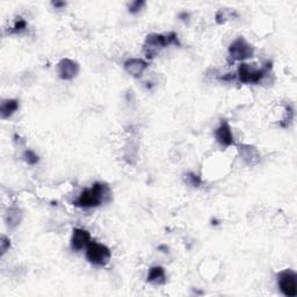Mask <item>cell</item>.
I'll return each instance as SVG.
<instances>
[{"mask_svg": "<svg viewBox=\"0 0 297 297\" xmlns=\"http://www.w3.org/2000/svg\"><path fill=\"white\" fill-rule=\"evenodd\" d=\"M146 282L153 285H161L166 282V273H165L164 267L153 266L150 268L148 276H146Z\"/></svg>", "mask_w": 297, "mask_h": 297, "instance_id": "cell-12", "label": "cell"}, {"mask_svg": "<svg viewBox=\"0 0 297 297\" xmlns=\"http://www.w3.org/2000/svg\"><path fill=\"white\" fill-rule=\"evenodd\" d=\"M185 180H186V183L190 185V186L194 187V188H198L201 186L202 184V179L201 176L199 174H196L194 172H188L186 175H185Z\"/></svg>", "mask_w": 297, "mask_h": 297, "instance_id": "cell-16", "label": "cell"}, {"mask_svg": "<svg viewBox=\"0 0 297 297\" xmlns=\"http://www.w3.org/2000/svg\"><path fill=\"white\" fill-rule=\"evenodd\" d=\"M111 252L106 245L91 242L86 248V259L96 267H103L110 261Z\"/></svg>", "mask_w": 297, "mask_h": 297, "instance_id": "cell-4", "label": "cell"}, {"mask_svg": "<svg viewBox=\"0 0 297 297\" xmlns=\"http://www.w3.org/2000/svg\"><path fill=\"white\" fill-rule=\"evenodd\" d=\"M239 153H241V157L245 161V164H248L249 166H254L260 161V153L252 145H241L239 146Z\"/></svg>", "mask_w": 297, "mask_h": 297, "instance_id": "cell-11", "label": "cell"}, {"mask_svg": "<svg viewBox=\"0 0 297 297\" xmlns=\"http://www.w3.org/2000/svg\"><path fill=\"white\" fill-rule=\"evenodd\" d=\"M19 109V101L17 99L3 100L0 105V117L3 120L10 118Z\"/></svg>", "mask_w": 297, "mask_h": 297, "instance_id": "cell-14", "label": "cell"}, {"mask_svg": "<svg viewBox=\"0 0 297 297\" xmlns=\"http://www.w3.org/2000/svg\"><path fill=\"white\" fill-rule=\"evenodd\" d=\"M215 138L219 144L224 148H227V146L234 145V137L232 134V129L229 123L226 121H223L217 129L215 130Z\"/></svg>", "mask_w": 297, "mask_h": 297, "instance_id": "cell-9", "label": "cell"}, {"mask_svg": "<svg viewBox=\"0 0 297 297\" xmlns=\"http://www.w3.org/2000/svg\"><path fill=\"white\" fill-rule=\"evenodd\" d=\"M11 248V241L10 238H7L5 234H3L2 239H0V249H2V256H4L7 251Z\"/></svg>", "mask_w": 297, "mask_h": 297, "instance_id": "cell-21", "label": "cell"}, {"mask_svg": "<svg viewBox=\"0 0 297 297\" xmlns=\"http://www.w3.org/2000/svg\"><path fill=\"white\" fill-rule=\"evenodd\" d=\"M22 159H24L28 165L34 166V165L38 164V161H40V157H38V155H36L33 150L27 149L26 151L22 153Z\"/></svg>", "mask_w": 297, "mask_h": 297, "instance_id": "cell-17", "label": "cell"}, {"mask_svg": "<svg viewBox=\"0 0 297 297\" xmlns=\"http://www.w3.org/2000/svg\"><path fill=\"white\" fill-rule=\"evenodd\" d=\"M272 68L273 63L269 61L266 62L264 67L260 69H256L248 63H242L238 67L237 78L242 84H259L269 75Z\"/></svg>", "mask_w": 297, "mask_h": 297, "instance_id": "cell-3", "label": "cell"}, {"mask_svg": "<svg viewBox=\"0 0 297 297\" xmlns=\"http://www.w3.org/2000/svg\"><path fill=\"white\" fill-rule=\"evenodd\" d=\"M27 28V21L25 20V19L22 18H19L17 21L14 22V26L11 28L10 30V34H20L22 32H25Z\"/></svg>", "mask_w": 297, "mask_h": 297, "instance_id": "cell-18", "label": "cell"}, {"mask_svg": "<svg viewBox=\"0 0 297 297\" xmlns=\"http://www.w3.org/2000/svg\"><path fill=\"white\" fill-rule=\"evenodd\" d=\"M149 62L142 58H129L125 62L123 67H125L126 72L131 77L141 78L144 71L149 68Z\"/></svg>", "mask_w": 297, "mask_h": 297, "instance_id": "cell-10", "label": "cell"}, {"mask_svg": "<svg viewBox=\"0 0 297 297\" xmlns=\"http://www.w3.org/2000/svg\"><path fill=\"white\" fill-rule=\"evenodd\" d=\"M254 55V47L250 44L243 36L236 38L229 47V63L243 62L251 58Z\"/></svg>", "mask_w": 297, "mask_h": 297, "instance_id": "cell-5", "label": "cell"}, {"mask_svg": "<svg viewBox=\"0 0 297 297\" xmlns=\"http://www.w3.org/2000/svg\"><path fill=\"white\" fill-rule=\"evenodd\" d=\"M175 44L180 45V41L178 34L171 32L168 34H150L146 36L144 44H143V51H144L146 58L152 60L159 53L161 50L165 49L168 45Z\"/></svg>", "mask_w": 297, "mask_h": 297, "instance_id": "cell-2", "label": "cell"}, {"mask_svg": "<svg viewBox=\"0 0 297 297\" xmlns=\"http://www.w3.org/2000/svg\"><path fill=\"white\" fill-rule=\"evenodd\" d=\"M277 284L284 296L295 297L297 295V274L291 269H285L277 274Z\"/></svg>", "mask_w": 297, "mask_h": 297, "instance_id": "cell-6", "label": "cell"}, {"mask_svg": "<svg viewBox=\"0 0 297 297\" xmlns=\"http://www.w3.org/2000/svg\"><path fill=\"white\" fill-rule=\"evenodd\" d=\"M179 19H180V20L185 21V22L188 21V19H190V13L186 12V11H184V12H181L179 14Z\"/></svg>", "mask_w": 297, "mask_h": 297, "instance_id": "cell-23", "label": "cell"}, {"mask_svg": "<svg viewBox=\"0 0 297 297\" xmlns=\"http://www.w3.org/2000/svg\"><path fill=\"white\" fill-rule=\"evenodd\" d=\"M52 6L55 7L56 10H62L63 7L67 6V3L65 2H60V0H57V2H52Z\"/></svg>", "mask_w": 297, "mask_h": 297, "instance_id": "cell-22", "label": "cell"}, {"mask_svg": "<svg viewBox=\"0 0 297 297\" xmlns=\"http://www.w3.org/2000/svg\"><path fill=\"white\" fill-rule=\"evenodd\" d=\"M111 200V191L108 185L103 183H94L91 188H86L80 193L78 199L73 201V206L91 209L107 203Z\"/></svg>", "mask_w": 297, "mask_h": 297, "instance_id": "cell-1", "label": "cell"}, {"mask_svg": "<svg viewBox=\"0 0 297 297\" xmlns=\"http://www.w3.org/2000/svg\"><path fill=\"white\" fill-rule=\"evenodd\" d=\"M233 17H238V14L234 11L230 9H221L217 11V13L215 15V20L218 25L225 24L227 20L232 19Z\"/></svg>", "mask_w": 297, "mask_h": 297, "instance_id": "cell-15", "label": "cell"}, {"mask_svg": "<svg viewBox=\"0 0 297 297\" xmlns=\"http://www.w3.org/2000/svg\"><path fill=\"white\" fill-rule=\"evenodd\" d=\"M80 70L79 64L70 58H62L57 64L58 77L63 80H72L78 76Z\"/></svg>", "mask_w": 297, "mask_h": 297, "instance_id": "cell-7", "label": "cell"}, {"mask_svg": "<svg viewBox=\"0 0 297 297\" xmlns=\"http://www.w3.org/2000/svg\"><path fill=\"white\" fill-rule=\"evenodd\" d=\"M144 6H145L144 0H135V2L131 3L128 6V10L131 14H137L141 12Z\"/></svg>", "mask_w": 297, "mask_h": 297, "instance_id": "cell-20", "label": "cell"}, {"mask_svg": "<svg viewBox=\"0 0 297 297\" xmlns=\"http://www.w3.org/2000/svg\"><path fill=\"white\" fill-rule=\"evenodd\" d=\"M294 109L290 106H287L285 107V115H284V118L281 121V126L283 127V128H287L289 126V123L292 121V118H294Z\"/></svg>", "mask_w": 297, "mask_h": 297, "instance_id": "cell-19", "label": "cell"}, {"mask_svg": "<svg viewBox=\"0 0 297 297\" xmlns=\"http://www.w3.org/2000/svg\"><path fill=\"white\" fill-rule=\"evenodd\" d=\"M91 241V233L87 230L82 227H76L72 231L71 237V249L75 252H80L84 249H86Z\"/></svg>", "mask_w": 297, "mask_h": 297, "instance_id": "cell-8", "label": "cell"}, {"mask_svg": "<svg viewBox=\"0 0 297 297\" xmlns=\"http://www.w3.org/2000/svg\"><path fill=\"white\" fill-rule=\"evenodd\" d=\"M22 216H24L22 215V211L21 209H19V208L17 207L9 208L5 214V223L7 227H10V229H14V227H17L22 221Z\"/></svg>", "mask_w": 297, "mask_h": 297, "instance_id": "cell-13", "label": "cell"}]
</instances>
